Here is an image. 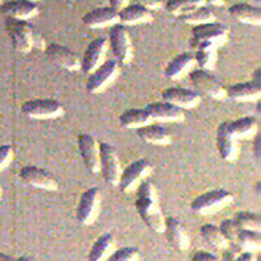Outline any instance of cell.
Returning <instances> with one entry per match:
<instances>
[{"label":"cell","mask_w":261,"mask_h":261,"mask_svg":"<svg viewBox=\"0 0 261 261\" xmlns=\"http://www.w3.org/2000/svg\"><path fill=\"white\" fill-rule=\"evenodd\" d=\"M191 83L195 89L213 98L216 101H223L226 98V88L214 77L213 74L204 69H193L190 73Z\"/></svg>","instance_id":"11"},{"label":"cell","mask_w":261,"mask_h":261,"mask_svg":"<svg viewBox=\"0 0 261 261\" xmlns=\"http://www.w3.org/2000/svg\"><path fill=\"white\" fill-rule=\"evenodd\" d=\"M135 208L146 226L151 231L163 234L165 231V218L154 184L149 180H144L136 188Z\"/></svg>","instance_id":"1"},{"label":"cell","mask_w":261,"mask_h":261,"mask_svg":"<svg viewBox=\"0 0 261 261\" xmlns=\"http://www.w3.org/2000/svg\"><path fill=\"white\" fill-rule=\"evenodd\" d=\"M99 144L93 135L80 134L77 137V146L86 170L97 175L99 174Z\"/></svg>","instance_id":"15"},{"label":"cell","mask_w":261,"mask_h":261,"mask_svg":"<svg viewBox=\"0 0 261 261\" xmlns=\"http://www.w3.org/2000/svg\"><path fill=\"white\" fill-rule=\"evenodd\" d=\"M228 39V30L221 22H209V24L196 25L192 29V39L191 45L195 47L200 42H211L220 48L225 45Z\"/></svg>","instance_id":"10"},{"label":"cell","mask_w":261,"mask_h":261,"mask_svg":"<svg viewBox=\"0 0 261 261\" xmlns=\"http://www.w3.org/2000/svg\"><path fill=\"white\" fill-rule=\"evenodd\" d=\"M178 18L183 22V24L196 27V25L214 22V21H216V15H214L213 9H212L211 7L201 6L192 9L190 12H186L183 13V15L178 16Z\"/></svg>","instance_id":"31"},{"label":"cell","mask_w":261,"mask_h":261,"mask_svg":"<svg viewBox=\"0 0 261 261\" xmlns=\"http://www.w3.org/2000/svg\"><path fill=\"white\" fill-rule=\"evenodd\" d=\"M234 222L242 230H253V231H260L261 230L260 214L255 213V212H238L234 218Z\"/></svg>","instance_id":"34"},{"label":"cell","mask_w":261,"mask_h":261,"mask_svg":"<svg viewBox=\"0 0 261 261\" xmlns=\"http://www.w3.org/2000/svg\"><path fill=\"white\" fill-rule=\"evenodd\" d=\"M255 157L256 160L260 161V137H256L255 140Z\"/></svg>","instance_id":"45"},{"label":"cell","mask_w":261,"mask_h":261,"mask_svg":"<svg viewBox=\"0 0 261 261\" xmlns=\"http://www.w3.org/2000/svg\"><path fill=\"white\" fill-rule=\"evenodd\" d=\"M151 120L165 123H183L186 120V110L166 101L150 102L144 107Z\"/></svg>","instance_id":"16"},{"label":"cell","mask_w":261,"mask_h":261,"mask_svg":"<svg viewBox=\"0 0 261 261\" xmlns=\"http://www.w3.org/2000/svg\"><path fill=\"white\" fill-rule=\"evenodd\" d=\"M114 251H115V239L110 232H106L95 239L88 255V260L105 261L110 257Z\"/></svg>","instance_id":"29"},{"label":"cell","mask_w":261,"mask_h":261,"mask_svg":"<svg viewBox=\"0 0 261 261\" xmlns=\"http://www.w3.org/2000/svg\"><path fill=\"white\" fill-rule=\"evenodd\" d=\"M200 232H201L204 241L217 251H225L227 248L228 242L225 239L218 226L213 225V223H205L200 228Z\"/></svg>","instance_id":"33"},{"label":"cell","mask_w":261,"mask_h":261,"mask_svg":"<svg viewBox=\"0 0 261 261\" xmlns=\"http://www.w3.org/2000/svg\"><path fill=\"white\" fill-rule=\"evenodd\" d=\"M0 261H17V260L12 258V257H11V256L6 255V253L0 252Z\"/></svg>","instance_id":"46"},{"label":"cell","mask_w":261,"mask_h":261,"mask_svg":"<svg viewBox=\"0 0 261 261\" xmlns=\"http://www.w3.org/2000/svg\"><path fill=\"white\" fill-rule=\"evenodd\" d=\"M151 171H153V166L145 158H139L130 162L125 169L122 170L118 181L119 190L124 193L134 192L140 184L150 175Z\"/></svg>","instance_id":"5"},{"label":"cell","mask_w":261,"mask_h":261,"mask_svg":"<svg viewBox=\"0 0 261 261\" xmlns=\"http://www.w3.org/2000/svg\"><path fill=\"white\" fill-rule=\"evenodd\" d=\"M167 241L179 252H186L191 247V238L180 221L175 217H166L165 218V231Z\"/></svg>","instance_id":"18"},{"label":"cell","mask_w":261,"mask_h":261,"mask_svg":"<svg viewBox=\"0 0 261 261\" xmlns=\"http://www.w3.org/2000/svg\"><path fill=\"white\" fill-rule=\"evenodd\" d=\"M119 72L120 64L115 59L105 60L95 71L88 74L89 79L86 81V90L90 94H99L118 79Z\"/></svg>","instance_id":"8"},{"label":"cell","mask_w":261,"mask_h":261,"mask_svg":"<svg viewBox=\"0 0 261 261\" xmlns=\"http://www.w3.org/2000/svg\"><path fill=\"white\" fill-rule=\"evenodd\" d=\"M46 57L51 60V62L57 63L62 68L69 72L80 71V58L77 57V54L73 53L71 48L65 47V46L59 45V43H48L45 47Z\"/></svg>","instance_id":"17"},{"label":"cell","mask_w":261,"mask_h":261,"mask_svg":"<svg viewBox=\"0 0 261 261\" xmlns=\"http://www.w3.org/2000/svg\"><path fill=\"white\" fill-rule=\"evenodd\" d=\"M162 101L170 102L183 110H191L201 103V95L197 90L187 89L181 86H170L161 92Z\"/></svg>","instance_id":"14"},{"label":"cell","mask_w":261,"mask_h":261,"mask_svg":"<svg viewBox=\"0 0 261 261\" xmlns=\"http://www.w3.org/2000/svg\"><path fill=\"white\" fill-rule=\"evenodd\" d=\"M216 145L218 154L221 155L226 162H234L239 155V144L234 136L230 135V132L226 128L225 122L221 123L217 128L216 135Z\"/></svg>","instance_id":"21"},{"label":"cell","mask_w":261,"mask_h":261,"mask_svg":"<svg viewBox=\"0 0 261 261\" xmlns=\"http://www.w3.org/2000/svg\"><path fill=\"white\" fill-rule=\"evenodd\" d=\"M0 195H2V187H0Z\"/></svg>","instance_id":"48"},{"label":"cell","mask_w":261,"mask_h":261,"mask_svg":"<svg viewBox=\"0 0 261 261\" xmlns=\"http://www.w3.org/2000/svg\"><path fill=\"white\" fill-rule=\"evenodd\" d=\"M192 261H221L220 258L217 257L213 253L208 252V251H199L193 255Z\"/></svg>","instance_id":"40"},{"label":"cell","mask_w":261,"mask_h":261,"mask_svg":"<svg viewBox=\"0 0 261 261\" xmlns=\"http://www.w3.org/2000/svg\"><path fill=\"white\" fill-rule=\"evenodd\" d=\"M226 128L237 140L251 139L257 134L258 123L253 116H242L234 120H226Z\"/></svg>","instance_id":"25"},{"label":"cell","mask_w":261,"mask_h":261,"mask_svg":"<svg viewBox=\"0 0 261 261\" xmlns=\"http://www.w3.org/2000/svg\"><path fill=\"white\" fill-rule=\"evenodd\" d=\"M109 47L113 50L115 60L122 65H127L134 58V46L129 32L122 24H116L110 28L109 32Z\"/></svg>","instance_id":"4"},{"label":"cell","mask_w":261,"mask_h":261,"mask_svg":"<svg viewBox=\"0 0 261 261\" xmlns=\"http://www.w3.org/2000/svg\"><path fill=\"white\" fill-rule=\"evenodd\" d=\"M18 178L30 187L45 191H58L59 183L57 178L46 169L37 166H24L18 172Z\"/></svg>","instance_id":"12"},{"label":"cell","mask_w":261,"mask_h":261,"mask_svg":"<svg viewBox=\"0 0 261 261\" xmlns=\"http://www.w3.org/2000/svg\"><path fill=\"white\" fill-rule=\"evenodd\" d=\"M196 50L195 62L200 69L213 71L218 62V47L211 42H200L193 47Z\"/></svg>","instance_id":"27"},{"label":"cell","mask_w":261,"mask_h":261,"mask_svg":"<svg viewBox=\"0 0 261 261\" xmlns=\"http://www.w3.org/2000/svg\"><path fill=\"white\" fill-rule=\"evenodd\" d=\"M21 111L32 119H55L64 115V107L54 98H34L21 105Z\"/></svg>","instance_id":"7"},{"label":"cell","mask_w":261,"mask_h":261,"mask_svg":"<svg viewBox=\"0 0 261 261\" xmlns=\"http://www.w3.org/2000/svg\"><path fill=\"white\" fill-rule=\"evenodd\" d=\"M196 65L195 55L192 53H181L172 58L165 68V76L169 80H179L193 71Z\"/></svg>","instance_id":"23"},{"label":"cell","mask_w":261,"mask_h":261,"mask_svg":"<svg viewBox=\"0 0 261 261\" xmlns=\"http://www.w3.org/2000/svg\"><path fill=\"white\" fill-rule=\"evenodd\" d=\"M102 193L97 187L88 188L81 193L76 208V220L84 226H90L97 221L101 212Z\"/></svg>","instance_id":"6"},{"label":"cell","mask_w":261,"mask_h":261,"mask_svg":"<svg viewBox=\"0 0 261 261\" xmlns=\"http://www.w3.org/2000/svg\"><path fill=\"white\" fill-rule=\"evenodd\" d=\"M136 134L140 139L151 145H169L171 143V134L166 128L155 123H149L144 127L136 129Z\"/></svg>","instance_id":"26"},{"label":"cell","mask_w":261,"mask_h":261,"mask_svg":"<svg viewBox=\"0 0 261 261\" xmlns=\"http://www.w3.org/2000/svg\"><path fill=\"white\" fill-rule=\"evenodd\" d=\"M119 122L123 128L127 129H139L144 125L153 123L150 115L145 109H128L120 115Z\"/></svg>","instance_id":"30"},{"label":"cell","mask_w":261,"mask_h":261,"mask_svg":"<svg viewBox=\"0 0 261 261\" xmlns=\"http://www.w3.org/2000/svg\"><path fill=\"white\" fill-rule=\"evenodd\" d=\"M228 13L238 20L239 22H243L252 27L261 25V9L260 7H256L249 3H237L228 7Z\"/></svg>","instance_id":"28"},{"label":"cell","mask_w":261,"mask_h":261,"mask_svg":"<svg viewBox=\"0 0 261 261\" xmlns=\"http://www.w3.org/2000/svg\"><path fill=\"white\" fill-rule=\"evenodd\" d=\"M242 252V249L239 248L237 243L228 244L227 248L225 249V255H223L222 261H235V258L239 256V253Z\"/></svg>","instance_id":"39"},{"label":"cell","mask_w":261,"mask_h":261,"mask_svg":"<svg viewBox=\"0 0 261 261\" xmlns=\"http://www.w3.org/2000/svg\"><path fill=\"white\" fill-rule=\"evenodd\" d=\"M32 2H34V3H36V2H37V0H32Z\"/></svg>","instance_id":"49"},{"label":"cell","mask_w":261,"mask_h":261,"mask_svg":"<svg viewBox=\"0 0 261 261\" xmlns=\"http://www.w3.org/2000/svg\"><path fill=\"white\" fill-rule=\"evenodd\" d=\"M222 232V235L225 237L226 241L228 242V244H234L237 243V238H238V231H239V227L235 225L234 220L231 218H226L221 222V225L218 226Z\"/></svg>","instance_id":"37"},{"label":"cell","mask_w":261,"mask_h":261,"mask_svg":"<svg viewBox=\"0 0 261 261\" xmlns=\"http://www.w3.org/2000/svg\"><path fill=\"white\" fill-rule=\"evenodd\" d=\"M0 11L7 17L17 20H30L39 13V8L32 0H8L2 4Z\"/></svg>","instance_id":"22"},{"label":"cell","mask_w":261,"mask_h":261,"mask_svg":"<svg viewBox=\"0 0 261 261\" xmlns=\"http://www.w3.org/2000/svg\"><path fill=\"white\" fill-rule=\"evenodd\" d=\"M119 24L128 27V25L149 24L153 21L154 16L150 9L140 4H128L122 11H119Z\"/></svg>","instance_id":"24"},{"label":"cell","mask_w":261,"mask_h":261,"mask_svg":"<svg viewBox=\"0 0 261 261\" xmlns=\"http://www.w3.org/2000/svg\"><path fill=\"white\" fill-rule=\"evenodd\" d=\"M98 146H99V174L109 186L118 187V181L123 169L119 162L116 149L109 143H101Z\"/></svg>","instance_id":"9"},{"label":"cell","mask_w":261,"mask_h":261,"mask_svg":"<svg viewBox=\"0 0 261 261\" xmlns=\"http://www.w3.org/2000/svg\"><path fill=\"white\" fill-rule=\"evenodd\" d=\"M235 261H258L255 253L252 252H241L239 256L235 258Z\"/></svg>","instance_id":"43"},{"label":"cell","mask_w":261,"mask_h":261,"mask_svg":"<svg viewBox=\"0 0 261 261\" xmlns=\"http://www.w3.org/2000/svg\"><path fill=\"white\" fill-rule=\"evenodd\" d=\"M83 24L89 29L111 28L119 24V13L111 7H99L84 15Z\"/></svg>","instance_id":"20"},{"label":"cell","mask_w":261,"mask_h":261,"mask_svg":"<svg viewBox=\"0 0 261 261\" xmlns=\"http://www.w3.org/2000/svg\"><path fill=\"white\" fill-rule=\"evenodd\" d=\"M135 4H140V6L145 7V8L150 9V11H154V9H160L162 3L161 0H132Z\"/></svg>","instance_id":"41"},{"label":"cell","mask_w":261,"mask_h":261,"mask_svg":"<svg viewBox=\"0 0 261 261\" xmlns=\"http://www.w3.org/2000/svg\"><path fill=\"white\" fill-rule=\"evenodd\" d=\"M107 50H109V41L105 37L95 38L88 45L84 51L83 58H80V69L85 74H90L93 71L105 62Z\"/></svg>","instance_id":"13"},{"label":"cell","mask_w":261,"mask_h":261,"mask_svg":"<svg viewBox=\"0 0 261 261\" xmlns=\"http://www.w3.org/2000/svg\"><path fill=\"white\" fill-rule=\"evenodd\" d=\"M225 0H205V4L208 7H222Z\"/></svg>","instance_id":"44"},{"label":"cell","mask_w":261,"mask_h":261,"mask_svg":"<svg viewBox=\"0 0 261 261\" xmlns=\"http://www.w3.org/2000/svg\"><path fill=\"white\" fill-rule=\"evenodd\" d=\"M4 25L13 50L27 54L34 48V37L37 32L33 29L29 21L7 17Z\"/></svg>","instance_id":"3"},{"label":"cell","mask_w":261,"mask_h":261,"mask_svg":"<svg viewBox=\"0 0 261 261\" xmlns=\"http://www.w3.org/2000/svg\"><path fill=\"white\" fill-rule=\"evenodd\" d=\"M140 252L135 247H123L115 249L111 256L105 261H139Z\"/></svg>","instance_id":"36"},{"label":"cell","mask_w":261,"mask_h":261,"mask_svg":"<svg viewBox=\"0 0 261 261\" xmlns=\"http://www.w3.org/2000/svg\"><path fill=\"white\" fill-rule=\"evenodd\" d=\"M0 3H2V0H0Z\"/></svg>","instance_id":"50"},{"label":"cell","mask_w":261,"mask_h":261,"mask_svg":"<svg viewBox=\"0 0 261 261\" xmlns=\"http://www.w3.org/2000/svg\"><path fill=\"white\" fill-rule=\"evenodd\" d=\"M237 244L242 252L256 253L261 249V234L253 230H242L239 228L237 238Z\"/></svg>","instance_id":"32"},{"label":"cell","mask_w":261,"mask_h":261,"mask_svg":"<svg viewBox=\"0 0 261 261\" xmlns=\"http://www.w3.org/2000/svg\"><path fill=\"white\" fill-rule=\"evenodd\" d=\"M226 98L239 103H253L261 98V85L257 81L238 83L226 88Z\"/></svg>","instance_id":"19"},{"label":"cell","mask_w":261,"mask_h":261,"mask_svg":"<svg viewBox=\"0 0 261 261\" xmlns=\"http://www.w3.org/2000/svg\"><path fill=\"white\" fill-rule=\"evenodd\" d=\"M234 196L227 190H212L197 196L191 202V209L200 216H214L232 204Z\"/></svg>","instance_id":"2"},{"label":"cell","mask_w":261,"mask_h":261,"mask_svg":"<svg viewBox=\"0 0 261 261\" xmlns=\"http://www.w3.org/2000/svg\"><path fill=\"white\" fill-rule=\"evenodd\" d=\"M17 261H33V260L30 257H28V256H21Z\"/></svg>","instance_id":"47"},{"label":"cell","mask_w":261,"mask_h":261,"mask_svg":"<svg viewBox=\"0 0 261 261\" xmlns=\"http://www.w3.org/2000/svg\"><path fill=\"white\" fill-rule=\"evenodd\" d=\"M201 6H206L205 0H167L165 8L171 15L180 16Z\"/></svg>","instance_id":"35"},{"label":"cell","mask_w":261,"mask_h":261,"mask_svg":"<svg viewBox=\"0 0 261 261\" xmlns=\"http://www.w3.org/2000/svg\"><path fill=\"white\" fill-rule=\"evenodd\" d=\"M15 158V150L11 145H0V172L11 165Z\"/></svg>","instance_id":"38"},{"label":"cell","mask_w":261,"mask_h":261,"mask_svg":"<svg viewBox=\"0 0 261 261\" xmlns=\"http://www.w3.org/2000/svg\"><path fill=\"white\" fill-rule=\"evenodd\" d=\"M129 0H109V7H111L115 11H122L125 6H128Z\"/></svg>","instance_id":"42"}]
</instances>
